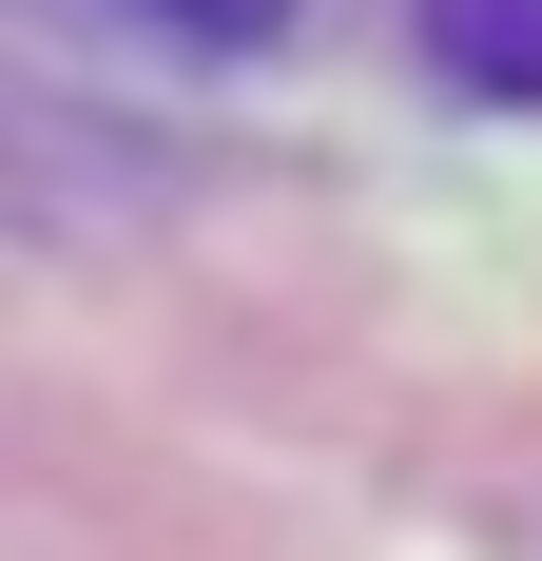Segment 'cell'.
Returning a JSON list of instances; mask_svg holds the SVG:
<instances>
[{
    "mask_svg": "<svg viewBox=\"0 0 542 561\" xmlns=\"http://www.w3.org/2000/svg\"><path fill=\"white\" fill-rule=\"evenodd\" d=\"M427 58L465 98H523L542 116V0H427Z\"/></svg>",
    "mask_w": 542,
    "mask_h": 561,
    "instance_id": "1",
    "label": "cell"
},
{
    "mask_svg": "<svg viewBox=\"0 0 542 561\" xmlns=\"http://www.w3.org/2000/svg\"><path fill=\"white\" fill-rule=\"evenodd\" d=\"M156 20H214V39H252V20H271V0H156Z\"/></svg>",
    "mask_w": 542,
    "mask_h": 561,
    "instance_id": "2",
    "label": "cell"
}]
</instances>
